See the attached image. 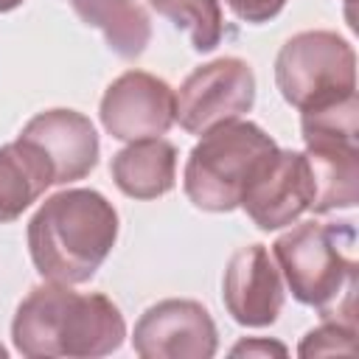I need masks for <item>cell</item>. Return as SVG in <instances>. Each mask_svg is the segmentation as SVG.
<instances>
[{
    "label": "cell",
    "mask_w": 359,
    "mask_h": 359,
    "mask_svg": "<svg viewBox=\"0 0 359 359\" xmlns=\"http://www.w3.org/2000/svg\"><path fill=\"white\" fill-rule=\"evenodd\" d=\"M14 348L28 359H93L121 348L126 323L121 309L98 292H73L67 283L31 289L11 323Z\"/></svg>",
    "instance_id": "obj_1"
},
{
    "label": "cell",
    "mask_w": 359,
    "mask_h": 359,
    "mask_svg": "<svg viewBox=\"0 0 359 359\" xmlns=\"http://www.w3.org/2000/svg\"><path fill=\"white\" fill-rule=\"evenodd\" d=\"M118 238V213L90 188L59 191L28 222V250L36 272L53 283H87Z\"/></svg>",
    "instance_id": "obj_2"
},
{
    "label": "cell",
    "mask_w": 359,
    "mask_h": 359,
    "mask_svg": "<svg viewBox=\"0 0 359 359\" xmlns=\"http://www.w3.org/2000/svg\"><path fill=\"white\" fill-rule=\"evenodd\" d=\"M292 297L323 317L353 320L356 230L351 222H303L272 244Z\"/></svg>",
    "instance_id": "obj_3"
},
{
    "label": "cell",
    "mask_w": 359,
    "mask_h": 359,
    "mask_svg": "<svg viewBox=\"0 0 359 359\" xmlns=\"http://www.w3.org/2000/svg\"><path fill=\"white\" fill-rule=\"evenodd\" d=\"M278 143L250 121H227L202 135L185 163L182 185L188 199L213 213L238 208L241 194L258 165Z\"/></svg>",
    "instance_id": "obj_4"
},
{
    "label": "cell",
    "mask_w": 359,
    "mask_h": 359,
    "mask_svg": "<svg viewBox=\"0 0 359 359\" xmlns=\"http://www.w3.org/2000/svg\"><path fill=\"white\" fill-rule=\"evenodd\" d=\"M356 93L303 109L306 160L314 180V213L353 208L359 199V149H356Z\"/></svg>",
    "instance_id": "obj_5"
},
{
    "label": "cell",
    "mask_w": 359,
    "mask_h": 359,
    "mask_svg": "<svg viewBox=\"0 0 359 359\" xmlns=\"http://www.w3.org/2000/svg\"><path fill=\"white\" fill-rule=\"evenodd\" d=\"M275 84L286 104L303 109L356 93V53L334 31H303L275 59Z\"/></svg>",
    "instance_id": "obj_6"
},
{
    "label": "cell",
    "mask_w": 359,
    "mask_h": 359,
    "mask_svg": "<svg viewBox=\"0 0 359 359\" xmlns=\"http://www.w3.org/2000/svg\"><path fill=\"white\" fill-rule=\"evenodd\" d=\"M174 98V121H180L191 135H205L208 129L236 121L252 109L255 76L244 59L224 56L196 67Z\"/></svg>",
    "instance_id": "obj_7"
},
{
    "label": "cell",
    "mask_w": 359,
    "mask_h": 359,
    "mask_svg": "<svg viewBox=\"0 0 359 359\" xmlns=\"http://www.w3.org/2000/svg\"><path fill=\"white\" fill-rule=\"evenodd\" d=\"M314 202V180L303 151L275 149L241 194V208L261 230L292 224Z\"/></svg>",
    "instance_id": "obj_8"
},
{
    "label": "cell",
    "mask_w": 359,
    "mask_h": 359,
    "mask_svg": "<svg viewBox=\"0 0 359 359\" xmlns=\"http://www.w3.org/2000/svg\"><path fill=\"white\" fill-rule=\"evenodd\" d=\"M132 348L143 359H210L216 325L196 300H160L140 314Z\"/></svg>",
    "instance_id": "obj_9"
},
{
    "label": "cell",
    "mask_w": 359,
    "mask_h": 359,
    "mask_svg": "<svg viewBox=\"0 0 359 359\" xmlns=\"http://www.w3.org/2000/svg\"><path fill=\"white\" fill-rule=\"evenodd\" d=\"M174 90L143 70L118 76L101 98V123L118 140L160 137L174 123Z\"/></svg>",
    "instance_id": "obj_10"
},
{
    "label": "cell",
    "mask_w": 359,
    "mask_h": 359,
    "mask_svg": "<svg viewBox=\"0 0 359 359\" xmlns=\"http://www.w3.org/2000/svg\"><path fill=\"white\" fill-rule=\"evenodd\" d=\"M50 171L53 185L87 177L98 163V135L87 115L76 109H48L34 115L20 137Z\"/></svg>",
    "instance_id": "obj_11"
},
{
    "label": "cell",
    "mask_w": 359,
    "mask_h": 359,
    "mask_svg": "<svg viewBox=\"0 0 359 359\" xmlns=\"http://www.w3.org/2000/svg\"><path fill=\"white\" fill-rule=\"evenodd\" d=\"M222 297L238 325L264 328L278 320L283 309V283L280 269L264 244H247L233 252L224 269Z\"/></svg>",
    "instance_id": "obj_12"
},
{
    "label": "cell",
    "mask_w": 359,
    "mask_h": 359,
    "mask_svg": "<svg viewBox=\"0 0 359 359\" xmlns=\"http://www.w3.org/2000/svg\"><path fill=\"white\" fill-rule=\"evenodd\" d=\"M112 180L132 199H157L174 188L177 149L163 137L132 140L112 157Z\"/></svg>",
    "instance_id": "obj_13"
},
{
    "label": "cell",
    "mask_w": 359,
    "mask_h": 359,
    "mask_svg": "<svg viewBox=\"0 0 359 359\" xmlns=\"http://www.w3.org/2000/svg\"><path fill=\"white\" fill-rule=\"evenodd\" d=\"M79 20L98 28L112 53L121 59H137L149 39L151 22L140 0H67Z\"/></svg>",
    "instance_id": "obj_14"
},
{
    "label": "cell",
    "mask_w": 359,
    "mask_h": 359,
    "mask_svg": "<svg viewBox=\"0 0 359 359\" xmlns=\"http://www.w3.org/2000/svg\"><path fill=\"white\" fill-rule=\"evenodd\" d=\"M50 185V171L31 146L22 140L0 146V224L14 222Z\"/></svg>",
    "instance_id": "obj_15"
},
{
    "label": "cell",
    "mask_w": 359,
    "mask_h": 359,
    "mask_svg": "<svg viewBox=\"0 0 359 359\" xmlns=\"http://www.w3.org/2000/svg\"><path fill=\"white\" fill-rule=\"evenodd\" d=\"M157 14L171 20L191 36L194 50L208 53L222 42L224 20L219 0H149Z\"/></svg>",
    "instance_id": "obj_16"
},
{
    "label": "cell",
    "mask_w": 359,
    "mask_h": 359,
    "mask_svg": "<svg viewBox=\"0 0 359 359\" xmlns=\"http://www.w3.org/2000/svg\"><path fill=\"white\" fill-rule=\"evenodd\" d=\"M325 323L309 331L297 348L300 356H325V353H353L356 348V320L323 317Z\"/></svg>",
    "instance_id": "obj_17"
},
{
    "label": "cell",
    "mask_w": 359,
    "mask_h": 359,
    "mask_svg": "<svg viewBox=\"0 0 359 359\" xmlns=\"http://www.w3.org/2000/svg\"><path fill=\"white\" fill-rule=\"evenodd\" d=\"M227 3V8L238 17V20H244V22H266V20H272V17H278L280 14V8L286 6V0H224Z\"/></svg>",
    "instance_id": "obj_18"
},
{
    "label": "cell",
    "mask_w": 359,
    "mask_h": 359,
    "mask_svg": "<svg viewBox=\"0 0 359 359\" xmlns=\"http://www.w3.org/2000/svg\"><path fill=\"white\" fill-rule=\"evenodd\" d=\"M233 356H266V353H278V356H286V348L280 342H269V339H244L238 342L233 351Z\"/></svg>",
    "instance_id": "obj_19"
},
{
    "label": "cell",
    "mask_w": 359,
    "mask_h": 359,
    "mask_svg": "<svg viewBox=\"0 0 359 359\" xmlns=\"http://www.w3.org/2000/svg\"><path fill=\"white\" fill-rule=\"evenodd\" d=\"M22 0H0V11H11V8H17Z\"/></svg>",
    "instance_id": "obj_20"
},
{
    "label": "cell",
    "mask_w": 359,
    "mask_h": 359,
    "mask_svg": "<svg viewBox=\"0 0 359 359\" xmlns=\"http://www.w3.org/2000/svg\"><path fill=\"white\" fill-rule=\"evenodd\" d=\"M0 356H6V348H3V345H0Z\"/></svg>",
    "instance_id": "obj_21"
}]
</instances>
